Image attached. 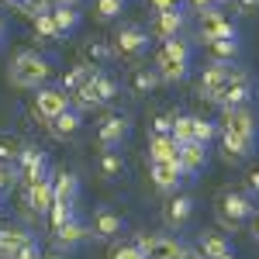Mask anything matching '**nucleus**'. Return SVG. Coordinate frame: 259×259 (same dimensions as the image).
Instances as JSON below:
<instances>
[{
  "label": "nucleus",
  "instance_id": "412c9836",
  "mask_svg": "<svg viewBox=\"0 0 259 259\" xmlns=\"http://www.w3.org/2000/svg\"><path fill=\"white\" fill-rule=\"evenodd\" d=\"M83 128V114L76 111V107H69V111H62L59 118L49 124V132H52V139H59V142H66V139H73L76 132Z\"/></svg>",
  "mask_w": 259,
  "mask_h": 259
},
{
  "label": "nucleus",
  "instance_id": "c85d7f7f",
  "mask_svg": "<svg viewBox=\"0 0 259 259\" xmlns=\"http://www.w3.org/2000/svg\"><path fill=\"white\" fill-rule=\"evenodd\" d=\"M207 56H211V62H232L239 56V38L211 41V45H207Z\"/></svg>",
  "mask_w": 259,
  "mask_h": 259
},
{
  "label": "nucleus",
  "instance_id": "a878e982",
  "mask_svg": "<svg viewBox=\"0 0 259 259\" xmlns=\"http://www.w3.org/2000/svg\"><path fill=\"white\" fill-rule=\"evenodd\" d=\"M52 21H56L59 35H69V31H76V24H80V11H76V7H66V4H56V7H52Z\"/></svg>",
  "mask_w": 259,
  "mask_h": 259
},
{
  "label": "nucleus",
  "instance_id": "4d7b16f0",
  "mask_svg": "<svg viewBox=\"0 0 259 259\" xmlns=\"http://www.w3.org/2000/svg\"><path fill=\"white\" fill-rule=\"evenodd\" d=\"M218 4H232V0H218Z\"/></svg>",
  "mask_w": 259,
  "mask_h": 259
},
{
  "label": "nucleus",
  "instance_id": "09e8293b",
  "mask_svg": "<svg viewBox=\"0 0 259 259\" xmlns=\"http://www.w3.org/2000/svg\"><path fill=\"white\" fill-rule=\"evenodd\" d=\"M249 232H252V239L259 242V211L252 214V221H249Z\"/></svg>",
  "mask_w": 259,
  "mask_h": 259
},
{
  "label": "nucleus",
  "instance_id": "72a5a7b5",
  "mask_svg": "<svg viewBox=\"0 0 259 259\" xmlns=\"http://www.w3.org/2000/svg\"><path fill=\"white\" fill-rule=\"evenodd\" d=\"M124 11V0H94V18L97 21H114Z\"/></svg>",
  "mask_w": 259,
  "mask_h": 259
},
{
  "label": "nucleus",
  "instance_id": "dca6fc26",
  "mask_svg": "<svg viewBox=\"0 0 259 259\" xmlns=\"http://www.w3.org/2000/svg\"><path fill=\"white\" fill-rule=\"evenodd\" d=\"M31 239V232L28 228H18V225H11V228H0V259H14L28 245Z\"/></svg>",
  "mask_w": 259,
  "mask_h": 259
},
{
  "label": "nucleus",
  "instance_id": "6ab92c4d",
  "mask_svg": "<svg viewBox=\"0 0 259 259\" xmlns=\"http://www.w3.org/2000/svg\"><path fill=\"white\" fill-rule=\"evenodd\" d=\"M180 149L173 135H152L149 139V162H180Z\"/></svg>",
  "mask_w": 259,
  "mask_h": 259
},
{
  "label": "nucleus",
  "instance_id": "de8ad7c7",
  "mask_svg": "<svg viewBox=\"0 0 259 259\" xmlns=\"http://www.w3.org/2000/svg\"><path fill=\"white\" fill-rule=\"evenodd\" d=\"M190 4H194V11H197V14H207V11H214V7H218V0H190Z\"/></svg>",
  "mask_w": 259,
  "mask_h": 259
},
{
  "label": "nucleus",
  "instance_id": "13d9d810",
  "mask_svg": "<svg viewBox=\"0 0 259 259\" xmlns=\"http://www.w3.org/2000/svg\"><path fill=\"white\" fill-rule=\"evenodd\" d=\"M49 259H62V256H49Z\"/></svg>",
  "mask_w": 259,
  "mask_h": 259
},
{
  "label": "nucleus",
  "instance_id": "393cba45",
  "mask_svg": "<svg viewBox=\"0 0 259 259\" xmlns=\"http://www.w3.org/2000/svg\"><path fill=\"white\" fill-rule=\"evenodd\" d=\"M97 73H100L97 66H90V62H80V66H73V69L62 76V90H66V94H73V90H80L83 83H90L94 76H97Z\"/></svg>",
  "mask_w": 259,
  "mask_h": 259
},
{
  "label": "nucleus",
  "instance_id": "aec40b11",
  "mask_svg": "<svg viewBox=\"0 0 259 259\" xmlns=\"http://www.w3.org/2000/svg\"><path fill=\"white\" fill-rule=\"evenodd\" d=\"M200 252L207 259H235V249H232V242L225 239L221 232H204L200 235Z\"/></svg>",
  "mask_w": 259,
  "mask_h": 259
},
{
  "label": "nucleus",
  "instance_id": "b1692460",
  "mask_svg": "<svg viewBox=\"0 0 259 259\" xmlns=\"http://www.w3.org/2000/svg\"><path fill=\"white\" fill-rule=\"evenodd\" d=\"M83 239H90V228H87L83 221H76V218H69L62 228H56V242H59V245H66V249L80 245Z\"/></svg>",
  "mask_w": 259,
  "mask_h": 259
},
{
  "label": "nucleus",
  "instance_id": "1a4fd4ad",
  "mask_svg": "<svg viewBox=\"0 0 259 259\" xmlns=\"http://www.w3.org/2000/svg\"><path fill=\"white\" fill-rule=\"evenodd\" d=\"M232 69H235L232 62H207V66H204V73H200V83H197L200 97L214 104V97L221 94V87L232 80Z\"/></svg>",
  "mask_w": 259,
  "mask_h": 259
},
{
  "label": "nucleus",
  "instance_id": "c03bdc74",
  "mask_svg": "<svg viewBox=\"0 0 259 259\" xmlns=\"http://www.w3.org/2000/svg\"><path fill=\"white\" fill-rule=\"evenodd\" d=\"M149 7L159 14V11H180V0H149Z\"/></svg>",
  "mask_w": 259,
  "mask_h": 259
},
{
  "label": "nucleus",
  "instance_id": "f257e3e1",
  "mask_svg": "<svg viewBox=\"0 0 259 259\" xmlns=\"http://www.w3.org/2000/svg\"><path fill=\"white\" fill-rule=\"evenodd\" d=\"M49 59L38 56L35 49H21L18 56L11 59L7 66V83L11 87H18V90H41L45 80H49Z\"/></svg>",
  "mask_w": 259,
  "mask_h": 259
},
{
  "label": "nucleus",
  "instance_id": "603ef678",
  "mask_svg": "<svg viewBox=\"0 0 259 259\" xmlns=\"http://www.w3.org/2000/svg\"><path fill=\"white\" fill-rule=\"evenodd\" d=\"M7 38V21H4V14H0V41Z\"/></svg>",
  "mask_w": 259,
  "mask_h": 259
},
{
  "label": "nucleus",
  "instance_id": "f3484780",
  "mask_svg": "<svg viewBox=\"0 0 259 259\" xmlns=\"http://www.w3.org/2000/svg\"><path fill=\"white\" fill-rule=\"evenodd\" d=\"M194 214V197H187V194H177V197L166 200V211H162V221L169 225V228H180V225H187Z\"/></svg>",
  "mask_w": 259,
  "mask_h": 259
},
{
  "label": "nucleus",
  "instance_id": "864d4df0",
  "mask_svg": "<svg viewBox=\"0 0 259 259\" xmlns=\"http://www.w3.org/2000/svg\"><path fill=\"white\" fill-rule=\"evenodd\" d=\"M56 4H66V7H76V4H83V0H56Z\"/></svg>",
  "mask_w": 259,
  "mask_h": 259
},
{
  "label": "nucleus",
  "instance_id": "20e7f679",
  "mask_svg": "<svg viewBox=\"0 0 259 259\" xmlns=\"http://www.w3.org/2000/svg\"><path fill=\"white\" fill-rule=\"evenodd\" d=\"M149 45H152V35L139 28V24H128V28H121L114 41H111V52L124 62H139L145 52H149Z\"/></svg>",
  "mask_w": 259,
  "mask_h": 259
},
{
  "label": "nucleus",
  "instance_id": "8fccbe9b",
  "mask_svg": "<svg viewBox=\"0 0 259 259\" xmlns=\"http://www.w3.org/2000/svg\"><path fill=\"white\" fill-rule=\"evenodd\" d=\"M239 7L249 14V11H256V7H259V0H239Z\"/></svg>",
  "mask_w": 259,
  "mask_h": 259
},
{
  "label": "nucleus",
  "instance_id": "9d476101",
  "mask_svg": "<svg viewBox=\"0 0 259 259\" xmlns=\"http://www.w3.org/2000/svg\"><path fill=\"white\" fill-rule=\"evenodd\" d=\"M14 166H18L24 187H31V183H38V180L49 177V173H45V169H49V159H45V152H41V149H35V145H24Z\"/></svg>",
  "mask_w": 259,
  "mask_h": 259
},
{
  "label": "nucleus",
  "instance_id": "0eeeda50",
  "mask_svg": "<svg viewBox=\"0 0 259 259\" xmlns=\"http://www.w3.org/2000/svg\"><path fill=\"white\" fill-rule=\"evenodd\" d=\"M221 135H232V139L256 145V118H252V111L249 107H228L221 114Z\"/></svg>",
  "mask_w": 259,
  "mask_h": 259
},
{
  "label": "nucleus",
  "instance_id": "5fc2aeb1",
  "mask_svg": "<svg viewBox=\"0 0 259 259\" xmlns=\"http://www.w3.org/2000/svg\"><path fill=\"white\" fill-rule=\"evenodd\" d=\"M0 4H4V7H18V4H14V0H0Z\"/></svg>",
  "mask_w": 259,
  "mask_h": 259
},
{
  "label": "nucleus",
  "instance_id": "4c0bfd02",
  "mask_svg": "<svg viewBox=\"0 0 259 259\" xmlns=\"http://www.w3.org/2000/svg\"><path fill=\"white\" fill-rule=\"evenodd\" d=\"M218 135V124L207 118H197V128H194V142H200V145H207V142Z\"/></svg>",
  "mask_w": 259,
  "mask_h": 259
},
{
  "label": "nucleus",
  "instance_id": "49530a36",
  "mask_svg": "<svg viewBox=\"0 0 259 259\" xmlns=\"http://www.w3.org/2000/svg\"><path fill=\"white\" fill-rule=\"evenodd\" d=\"M14 259H41V256H38V242H28V245H24V249H21Z\"/></svg>",
  "mask_w": 259,
  "mask_h": 259
},
{
  "label": "nucleus",
  "instance_id": "6e6552de",
  "mask_svg": "<svg viewBox=\"0 0 259 259\" xmlns=\"http://www.w3.org/2000/svg\"><path fill=\"white\" fill-rule=\"evenodd\" d=\"M225 38H239V28L225 18L218 7L207 11V14H200V41L211 45V41H225Z\"/></svg>",
  "mask_w": 259,
  "mask_h": 259
},
{
  "label": "nucleus",
  "instance_id": "ea45409f",
  "mask_svg": "<svg viewBox=\"0 0 259 259\" xmlns=\"http://www.w3.org/2000/svg\"><path fill=\"white\" fill-rule=\"evenodd\" d=\"M111 259H145V252H142L135 242H118L111 249Z\"/></svg>",
  "mask_w": 259,
  "mask_h": 259
},
{
  "label": "nucleus",
  "instance_id": "c9c22d12",
  "mask_svg": "<svg viewBox=\"0 0 259 259\" xmlns=\"http://www.w3.org/2000/svg\"><path fill=\"white\" fill-rule=\"evenodd\" d=\"M24 142L14 139V135H0V162H18Z\"/></svg>",
  "mask_w": 259,
  "mask_h": 259
},
{
  "label": "nucleus",
  "instance_id": "2eb2a0df",
  "mask_svg": "<svg viewBox=\"0 0 259 259\" xmlns=\"http://www.w3.org/2000/svg\"><path fill=\"white\" fill-rule=\"evenodd\" d=\"M128 128H132V124H128V118H124V114L107 118V121L97 128V145L104 149V152H107V149H118L121 142L128 139Z\"/></svg>",
  "mask_w": 259,
  "mask_h": 259
},
{
  "label": "nucleus",
  "instance_id": "4468645a",
  "mask_svg": "<svg viewBox=\"0 0 259 259\" xmlns=\"http://www.w3.org/2000/svg\"><path fill=\"white\" fill-rule=\"evenodd\" d=\"M24 204H28V211H35V214H49L52 204H56V187H52V180L45 177V180H38V183H31L28 194H24Z\"/></svg>",
  "mask_w": 259,
  "mask_h": 259
},
{
  "label": "nucleus",
  "instance_id": "c756f323",
  "mask_svg": "<svg viewBox=\"0 0 259 259\" xmlns=\"http://www.w3.org/2000/svg\"><path fill=\"white\" fill-rule=\"evenodd\" d=\"M132 87H135V94H152V90L159 87V73L149 69V66H139L135 76H132Z\"/></svg>",
  "mask_w": 259,
  "mask_h": 259
},
{
  "label": "nucleus",
  "instance_id": "a19ab883",
  "mask_svg": "<svg viewBox=\"0 0 259 259\" xmlns=\"http://www.w3.org/2000/svg\"><path fill=\"white\" fill-rule=\"evenodd\" d=\"M73 218V207L69 204H52V211H49V221H52V228H62L66 221Z\"/></svg>",
  "mask_w": 259,
  "mask_h": 259
},
{
  "label": "nucleus",
  "instance_id": "7ed1b4c3",
  "mask_svg": "<svg viewBox=\"0 0 259 259\" xmlns=\"http://www.w3.org/2000/svg\"><path fill=\"white\" fill-rule=\"evenodd\" d=\"M256 214V200L249 197L245 190H225L218 197V221L228 228H239L245 221H252Z\"/></svg>",
  "mask_w": 259,
  "mask_h": 259
},
{
  "label": "nucleus",
  "instance_id": "a18cd8bd",
  "mask_svg": "<svg viewBox=\"0 0 259 259\" xmlns=\"http://www.w3.org/2000/svg\"><path fill=\"white\" fill-rule=\"evenodd\" d=\"M245 187H249V190H245V194H249V197L256 200V194H259V169H252V173H249V177H245Z\"/></svg>",
  "mask_w": 259,
  "mask_h": 259
},
{
  "label": "nucleus",
  "instance_id": "5701e85b",
  "mask_svg": "<svg viewBox=\"0 0 259 259\" xmlns=\"http://www.w3.org/2000/svg\"><path fill=\"white\" fill-rule=\"evenodd\" d=\"M52 187H56V204H69L73 207V200H76V194H80V180H76V173H56V180H52Z\"/></svg>",
  "mask_w": 259,
  "mask_h": 259
},
{
  "label": "nucleus",
  "instance_id": "3c124183",
  "mask_svg": "<svg viewBox=\"0 0 259 259\" xmlns=\"http://www.w3.org/2000/svg\"><path fill=\"white\" fill-rule=\"evenodd\" d=\"M180 259H207V256H204V252H190V249H183V256H180Z\"/></svg>",
  "mask_w": 259,
  "mask_h": 259
},
{
  "label": "nucleus",
  "instance_id": "ddd939ff",
  "mask_svg": "<svg viewBox=\"0 0 259 259\" xmlns=\"http://www.w3.org/2000/svg\"><path fill=\"white\" fill-rule=\"evenodd\" d=\"M149 177H152V187H156V190L169 194V190L180 187V180L187 177V173H183L180 162H149Z\"/></svg>",
  "mask_w": 259,
  "mask_h": 259
},
{
  "label": "nucleus",
  "instance_id": "bf43d9fd",
  "mask_svg": "<svg viewBox=\"0 0 259 259\" xmlns=\"http://www.w3.org/2000/svg\"><path fill=\"white\" fill-rule=\"evenodd\" d=\"M0 204H4V194H0Z\"/></svg>",
  "mask_w": 259,
  "mask_h": 259
},
{
  "label": "nucleus",
  "instance_id": "79ce46f5",
  "mask_svg": "<svg viewBox=\"0 0 259 259\" xmlns=\"http://www.w3.org/2000/svg\"><path fill=\"white\" fill-rule=\"evenodd\" d=\"M152 135H173V118L169 114H159L152 121Z\"/></svg>",
  "mask_w": 259,
  "mask_h": 259
},
{
  "label": "nucleus",
  "instance_id": "58836bf2",
  "mask_svg": "<svg viewBox=\"0 0 259 259\" xmlns=\"http://www.w3.org/2000/svg\"><path fill=\"white\" fill-rule=\"evenodd\" d=\"M18 180H21V173H18V166H14V162H0V194H7Z\"/></svg>",
  "mask_w": 259,
  "mask_h": 259
},
{
  "label": "nucleus",
  "instance_id": "f8f14e48",
  "mask_svg": "<svg viewBox=\"0 0 259 259\" xmlns=\"http://www.w3.org/2000/svg\"><path fill=\"white\" fill-rule=\"evenodd\" d=\"M145 31H149L152 38H159V41L180 38V31H183V11H159V14H152V21H149Z\"/></svg>",
  "mask_w": 259,
  "mask_h": 259
},
{
  "label": "nucleus",
  "instance_id": "f03ea898",
  "mask_svg": "<svg viewBox=\"0 0 259 259\" xmlns=\"http://www.w3.org/2000/svg\"><path fill=\"white\" fill-rule=\"evenodd\" d=\"M152 69L159 73V83L187 80V73H190V41H183V38L162 41L159 52H156V66Z\"/></svg>",
  "mask_w": 259,
  "mask_h": 259
},
{
  "label": "nucleus",
  "instance_id": "cd10ccee",
  "mask_svg": "<svg viewBox=\"0 0 259 259\" xmlns=\"http://www.w3.org/2000/svg\"><path fill=\"white\" fill-rule=\"evenodd\" d=\"M194 128H197V118L194 114H177L173 118V142L177 145H190L194 142Z\"/></svg>",
  "mask_w": 259,
  "mask_h": 259
},
{
  "label": "nucleus",
  "instance_id": "e433bc0d",
  "mask_svg": "<svg viewBox=\"0 0 259 259\" xmlns=\"http://www.w3.org/2000/svg\"><path fill=\"white\" fill-rule=\"evenodd\" d=\"M56 7V0H24L18 11L24 14V18H38V14H49Z\"/></svg>",
  "mask_w": 259,
  "mask_h": 259
},
{
  "label": "nucleus",
  "instance_id": "39448f33",
  "mask_svg": "<svg viewBox=\"0 0 259 259\" xmlns=\"http://www.w3.org/2000/svg\"><path fill=\"white\" fill-rule=\"evenodd\" d=\"M69 107H73V100H69V94L62 87H41L38 94H35V100H31V111H35V118L41 124H52Z\"/></svg>",
  "mask_w": 259,
  "mask_h": 259
},
{
  "label": "nucleus",
  "instance_id": "6e6d98bb",
  "mask_svg": "<svg viewBox=\"0 0 259 259\" xmlns=\"http://www.w3.org/2000/svg\"><path fill=\"white\" fill-rule=\"evenodd\" d=\"M14 4H18V7H21V4H24V0H14ZM18 7H14V11H18Z\"/></svg>",
  "mask_w": 259,
  "mask_h": 259
},
{
  "label": "nucleus",
  "instance_id": "37998d69",
  "mask_svg": "<svg viewBox=\"0 0 259 259\" xmlns=\"http://www.w3.org/2000/svg\"><path fill=\"white\" fill-rule=\"evenodd\" d=\"M87 56H90V59H97V62H104L107 59V56H114V52H111V45H87Z\"/></svg>",
  "mask_w": 259,
  "mask_h": 259
},
{
  "label": "nucleus",
  "instance_id": "9b49d317",
  "mask_svg": "<svg viewBox=\"0 0 259 259\" xmlns=\"http://www.w3.org/2000/svg\"><path fill=\"white\" fill-rule=\"evenodd\" d=\"M139 245L145 259H180L183 256V245L173 235H139Z\"/></svg>",
  "mask_w": 259,
  "mask_h": 259
},
{
  "label": "nucleus",
  "instance_id": "4be33fe9",
  "mask_svg": "<svg viewBox=\"0 0 259 259\" xmlns=\"http://www.w3.org/2000/svg\"><path fill=\"white\" fill-rule=\"evenodd\" d=\"M180 166H183L187 177H197L200 169L207 166V145H200V142L183 145V149H180Z\"/></svg>",
  "mask_w": 259,
  "mask_h": 259
},
{
  "label": "nucleus",
  "instance_id": "7c9ffc66",
  "mask_svg": "<svg viewBox=\"0 0 259 259\" xmlns=\"http://www.w3.org/2000/svg\"><path fill=\"white\" fill-rule=\"evenodd\" d=\"M221 145H225V156L228 159H249L256 152L252 142H242V139H232V135H221Z\"/></svg>",
  "mask_w": 259,
  "mask_h": 259
},
{
  "label": "nucleus",
  "instance_id": "2f4dec72",
  "mask_svg": "<svg viewBox=\"0 0 259 259\" xmlns=\"http://www.w3.org/2000/svg\"><path fill=\"white\" fill-rule=\"evenodd\" d=\"M31 28H35V35H38V38H45V41L62 38L59 28H56V21H52V11H49V14H38V18H31Z\"/></svg>",
  "mask_w": 259,
  "mask_h": 259
},
{
  "label": "nucleus",
  "instance_id": "473e14b6",
  "mask_svg": "<svg viewBox=\"0 0 259 259\" xmlns=\"http://www.w3.org/2000/svg\"><path fill=\"white\" fill-rule=\"evenodd\" d=\"M100 173H104V180H118L121 173H124V159H121L114 149H107V152L100 156Z\"/></svg>",
  "mask_w": 259,
  "mask_h": 259
},
{
  "label": "nucleus",
  "instance_id": "f704fd0d",
  "mask_svg": "<svg viewBox=\"0 0 259 259\" xmlns=\"http://www.w3.org/2000/svg\"><path fill=\"white\" fill-rule=\"evenodd\" d=\"M94 90H97L100 104H107V100L118 97V80H114V76H107V73H97V76H94Z\"/></svg>",
  "mask_w": 259,
  "mask_h": 259
},
{
  "label": "nucleus",
  "instance_id": "423d86ee",
  "mask_svg": "<svg viewBox=\"0 0 259 259\" xmlns=\"http://www.w3.org/2000/svg\"><path fill=\"white\" fill-rule=\"evenodd\" d=\"M249 97H252V76H249L242 66H235V69H232V80L221 87V94L214 97V104H218L221 111H228V107H245Z\"/></svg>",
  "mask_w": 259,
  "mask_h": 259
},
{
  "label": "nucleus",
  "instance_id": "a211bd4d",
  "mask_svg": "<svg viewBox=\"0 0 259 259\" xmlns=\"http://www.w3.org/2000/svg\"><path fill=\"white\" fill-rule=\"evenodd\" d=\"M121 232H124L121 214L107 211V207H100L97 214H94V225H90V235H94V239H114V235H121Z\"/></svg>",
  "mask_w": 259,
  "mask_h": 259
},
{
  "label": "nucleus",
  "instance_id": "bb28decb",
  "mask_svg": "<svg viewBox=\"0 0 259 259\" xmlns=\"http://www.w3.org/2000/svg\"><path fill=\"white\" fill-rule=\"evenodd\" d=\"M69 100H73V107H76L80 114H83V111H97V107H100V97H97V90H94V80L83 83L80 90H73Z\"/></svg>",
  "mask_w": 259,
  "mask_h": 259
}]
</instances>
